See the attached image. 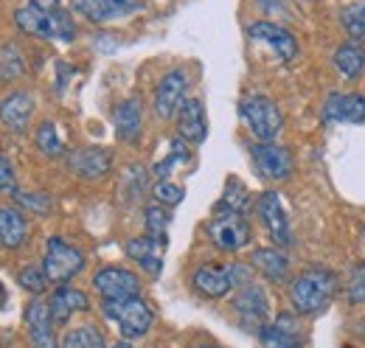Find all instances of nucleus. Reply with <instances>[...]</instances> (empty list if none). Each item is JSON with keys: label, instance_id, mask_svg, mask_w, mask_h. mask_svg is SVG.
<instances>
[{"label": "nucleus", "instance_id": "1", "mask_svg": "<svg viewBox=\"0 0 365 348\" xmlns=\"http://www.w3.org/2000/svg\"><path fill=\"white\" fill-rule=\"evenodd\" d=\"M340 292L337 272L326 267H307L289 281V304L295 314H318Z\"/></svg>", "mask_w": 365, "mask_h": 348}, {"label": "nucleus", "instance_id": "2", "mask_svg": "<svg viewBox=\"0 0 365 348\" xmlns=\"http://www.w3.org/2000/svg\"><path fill=\"white\" fill-rule=\"evenodd\" d=\"M253 281V267L233 261V264H202L194 270L191 275V287L194 292H200L208 301H220L225 298L230 290H239L245 284Z\"/></svg>", "mask_w": 365, "mask_h": 348}, {"label": "nucleus", "instance_id": "3", "mask_svg": "<svg viewBox=\"0 0 365 348\" xmlns=\"http://www.w3.org/2000/svg\"><path fill=\"white\" fill-rule=\"evenodd\" d=\"M14 23L23 34H31L40 40H59V43L76 40V23H73L71 11H65V9L43 11L37 6H23L14 11Z\"/></svg>", "mask_w": 365, "mask_h": 348}, {"label": "nucleus", "instance_id": "4", "mask_svg": "<svg viewBox=\"0 0 365 348\" xmlns=\"http://www.w3.org/2000/svg\"><path fill=\"white\" fill-rule=\"evenodd\" d=\"M101 312L107 320H113L124 340H140L149 334L155 323V309L146 304L140 295L124 298V301H101Z\"/></svg>", "mask_w": 365, "mask_h": 348}, {"label": "nucleus", "instance_id": "5", "mask_svg": "<svg viewBox=\"0 0 365 348\" xmlns=\"http://www.w3.org/2000/svg\"><path fill=\"white\" fill-rule=\"evenodd\" d=\"M239 116L256 140H275L284 130V116L273 98L253 93L239 101Z\"/></svg>", "mask_w": 365, "mask_h": 348}, {"label": "nucleus", "instance_id": "6", "mask_svg": "<svg viewBox=\"0 0 365 348\" xmlns=\"http://www.w3.org/2000/svg\"><path fill=\"white\" fill-rule=\"evenodd\" d=\"M43 270H46L51 284H71L82 270H85V253L65 242L62 236H48L46 253H43Z\"/></svg>", "mask_w": 365, "mask_h": 348}, {"label": "nucleus", "instance_id": "7", "mask_svg": "<svg viewBox=\"0 0 365 348\" xmlns=\"http://www.w3.org/2000/svg\"><path fill=\"white\" fill-rule=\"evenodd\" d=\"M230 312L236 314V320H239L242 329L259 334L270 323V298H267L264 287L256 284V281L239 287L236 295H233V301H230Z\"/></svg>", "mask_w": 365, "mask_h": 348}, {"label": "nucleus", "instance_id": "8", "mask_svg": "<svg viewBox=\"0 0 365 348\" xmlns=\"http://www.w3.org/2000/svg\"><path fill=\"white\" fill-rule=\"evenodd\" d=\"M205 236L211 239L214 247H220V250H225V253H236V250H242V247L250 245L253 230H250V222L242 217V214H236V211H222V208H220L217 217L208 219Z\"/></svg>", "mask_w": 365, "mask_h": 348}, {"label": "nucleus", "instance_id": "9", "mask_svg": "<svg viewBox=\"0 0 365 348\" xmlns=\"http://www.w3.org/2000/svg\"><path fill=\"white\" fill-rule=\"evenodd\" d=\"M250 160L256 166V172L262 174L264 180H289L295 172V160H292V152L275 140H259L250 146Z\"/></svg>", "mask_w": 365, "mask_h": 348}, {"label": "nucleus", "instance_id": "10", "mask_svg": "<svg viewBox=\"0 0 365 348\" xmlns=\"http://www.w3.org/2000/svg\"><path fill=\"white\" fill-rule=\"evenodd\" d=\"M93 290L101 301H124L140 295V278L127 267H101L93 272Z\"/></svg>", "mask_w": 365, "mask_h": 348}, {"label": "nucleus", "instance_id": "11", "mask_svg": "<svg viewBox=\"0 0 365 348\" xmlns=\"http://www.w3.org/2000/svg\"><path fill=\"white\" fill-rule=\"evenodd\" d=\"M262 348H307V332L295 314H275L273 320L259 332Z\"/></svg>", "mask_w": 365, "mask_h": 348}, {"label": "nucleus", "instance_id": "12", "mask_svg": "<svg viewBox=\"0 0 365 348\" xmlns=\"http://www.w3.org/2000/svg\"><path fill=\"white\" fill-rule=\"evenodd\" d=\"M185 90H188V73H185V68H175V71H169L158 87H155V96H152V107H155V113L160 116V118H175L178 116V110L182 107V101H185Z\"/></svg>", "mask_w": 365, "mask_h": 348}, {"label": "nucleus", "instance_id": "13", "mask_svg": "<svg viewBox=\"0 0 365 348\" xmlns=\"http://www.w3.org/2000/svg\"><path fill=\"white\" fill-rule=\"evenodd\" d=\"M256 214L262 219L264 230L270 233V239L275 242V247H289L292 245V230H289V219L287 211L281 205V197L275 191H264L256 200Z\"/></svg>", "mask_w": 365, "mask_h": 348}, {"label": "nucleus", "instance_id": "14", "mask_svg": "<svg viewBox=\"0 0 365 348\" xmlns=\"http://www.w3.org/2000/svg\"><path fill=\"white\" fill-rule=\"evenodd\" d=\"M65 163L68 172L79 180H101L113 169V152L104 146H82V149H71L65 155Z\"/></svg>", "mask_w": 365, "mask_h": 348}, {"label": "nucleus", "instance_id": "15", "mask_svg": "<svg viewBox=\"0 0 365 348\" xmlns=\"http://www.w3.org/2000/svg\"><path fill=\"white\" fill-rule=\"evenodd\" d=\"M320 116L326 124H365V96L363 93H329Z\"/></svg>", "mask_w": 365, "mask_h": 348}, {"label": "nucleus", "instance_id": "16", "mask_svg": "<svg viewBox=\"0 0 365 348\" xmlns=\"http://www.w3.org/2000/svg\"><path fill=\"white\" fill-rule=\"evenodd\" d=\"M143 6V0H71V9L91 23H113L133 14Z\"/></svg>", "mask_w": 365, "mask_h": 348}, {"label": "nucleus", "instance_id": "17", "mask_svg": "<svg viewBox=\"0 0 365 348\" xmlns=\"http://www.w3.org/2000/svg\"><path fill=\"white\" fill-rule=\"evenodd\" d=\"M26 334L31 340L34 348H59L56 343V326L51 320V312H48V304L40 301V298H31L29 306H26Z\"/></svg>", "mask_w": 365, "mask_h": 348}, {"label": "nucleus", "instance_id": "18", "mask_svg": "<svg viewBox=\"0 0 365 348\" xmlns=\"http://www.w3.org/2000/svg\"><path fill=\"white\" fill-rule=\"evenodd\" d=\"M34 93L29 90H14L0 98V124L9 132H26L34 116Z\"/></svg>", "mask_w": 365, "mask_h": 348}, {"label": "nucleus", "instance_id": "19", "mask_svg": "<svg viewBox=\"0 0 365 348\" xmlns=\"http://www.w3.org/2000/svg\"><path fill=\"white\" fill-rule=\"evenodd\" d=\"M247 34L259 43H267L275 51V56L281 62H292L298 56V40L292 37V31H287L284 26L270 23V20H259V23H250L247 26Z\"/></svg>", "mask_w": 365, "mask_h": 348}, {"label": "nucleus", "instance_id": "20", "mask_svg": "<svg viewBox=\"0 0 365 348\" xmlns=\"http://www.w3.org/2000/svg\"><path fill=\"white\" fill-rule=\"evenodd\" d=\"M48 312H51V320L53 326H68L73 314H82L91 309V298L82 292V290H73V287H56L53 295L46 301Z\"/></svg>", "mask_w": 365, "mask_h": 348}, {"label": "nucleus", "instance_id": "21", "mask_svg": "<svg viewBox=\"0 0 365 348\" xmlns=\"http://www.w3.org/2000/svg\"><path fill=\"white\" fill-rule=\"evenodd\" d=\"M247 264L253 267V272L264 275L270 284H287L289 278V256L281 247H256Z\"/></svg>", "mask_w": 365, "mask_h": 348}, {"label": "nucleus", "instance_id": "22", "mask_svg": "<svg viewBox=\"0 0 365 348\" xmlns=\"http://www.w3.org/2000/svg\"><path fill=\"white\" fill-rule=\"evenodd\" d=\"M178 132L185 143H202L208 135V118L200 98H185L178 110Z\"/></svg>", "mask_w": 365, "mask_h": 348}, {"label": "nucleus", "instance_id": "23", "mask_svg": "<svg viewBox=\"0 0 365 348\" xmlns=\"http://www.w3.org/2000/svg\"><path fill=\"white\" fill-rule=\"evenodd\" d=\"M113 124H115V135L124 143H135L143 130V107L140 98H127L113 110Z\"/></svg>", "mask_w": 365, "mask_h": 348}, {"label": "nucleus", "instance_id": "24", "mask_svg": "<svg viewBox=\"0 0 365 348\" xmlns=\"http://www.w3.org/2000/svg\"><path fill=\"white\" fill-rule=\"evenodd\" d=\"M163 250H166V245L149 239L146 233L133 239V242H127V256L135 261L143 272H149V275H160V270H163Z\"/></svg>", "mask_w": 365, "mask_h": 348}, {"label": "nucleus", "instance_id": "25", "mask_svg": "<svg viewBox=\"0 0 365 348\" xmlns=\"http://www.w3.org/2000/svg\"><path fill=\"white\" fill-rule=\"evenodd\" d=\"M29 242V219L20 208H0V247L20 250Z\"/></svg>", "mask_w": 365, "mask_h": 348}, {"label": "nucleus", "instance_id": "26", "mask_svg": "<svg viewBox=\"0 0 365 348\" xmlns=\"http://www.w3.org/2000/svg\"><path fill=\"white\" fill-rule=\"evenodd\" d=\"M331 62L346 79H360L365 73V48L360 43H343L334 51Z\"/></svg>", "mask_w": 365, "mask_h": 348}, {"label": "nucleus", "instance_id": "27", "mask_svg": "<svg viewBox=\"0 0 365 348\" xmlns=\"http://www.w3.org/2000/svg\"><path fill=\"white\" fill-rule=\"evenodd\" d=\"M104 332L96 326V323H82V326H73L65 332L59 348H104Z\"/></svg>", "mask_w": 365, "mask_h": 348}, {"label": "nucleus", "instance_id": "28", "mask_svg": "<svg viewBox=\"0 0 365 348\" xmlns=\"http://www.w3.org/2000/svg\"><path fill=\"white\" fill-rule=\"evenodd\" d=\"M169 222H172V217H169V208L166 205H160V203L146 205V211H143V227H146V236L149 239L169 245Z\"/></svg>", "mask_w": 365, "mask_h": 348}, {"label": "nucleus", "instance_id": "29", "mask_svg": "<svg viewBox=\"0 0 365 348\" xmlns=\"http://www.w3.org/2000/svg\"><path fill=\"white\" fill-rule=\"evenodd\" d=\"M23 73H26V56H23L20 45L6 43L0 48V79L11 82V79H20Z\"/></svg>", "mask_w": 365, "mask_h": 348}, {"label": "nucleus", "instance_id": "30", "mask_svg": "<svg viewBox=\"0 0 365 348\" xmlns=\"http://www.w3.org/2000/svg\"><path fill=\"white\" fill-rule=\"evenodd\" d=\"M340 23H343L346 34L351 37V43L365 45V0H357V3L346 6L343 14H340Z\"/></svg>", "mask_w": 365, "mask_h": 348}, {"label": "nucleus", "instance_id": "31", "mask_svg": "<svg viewBox=\"0 0 365 348\" xmlns=\"http://www.w3.org/2000/svg\"><path fill=\"white\" fill-rule=\"evenodd\" d=\"M34 143H37V149H40L46 158H62V155H65V143H62V138H59L53 121H43V124L37 127Z\"/></svg>", "mask_w": 365, "mask_h": 348}, {"label": "nucleus", "instance_id": "32", "mask_svg": "<svg viewBox=\"0 0 365 348\" xmlns=\"http://www.w3.org/2000/svg\"><path fill=\"white\" fill-rule=\"evenodd\" d=\"M11 194H14V203L20 205V211H31L34 217H48L51 208H53L51 197L43 194V191H20V188H11Z\"/></svg>", "mask_w": 365, "mask_h": 348}, {"label": "nucleus", "instance_id": "33", "mask_svg": "<svg viewBox=\"0 0 365 348\" xmlns=\"http://www.w3.org/2000/svg\"><path fill=\"white\" fill-rule=\"evenodd\" d=\"M17 284H20L26 292H31V295H43L51 281H48L43 264H26V267L17 272Z\"/></svg>", "mask_w": 365, "mask_h": 348}, {"label": "nucleus", "instance_id": "34", "mask_svg": "<svg viewBox=\"0 0 365 348\" xmlns=\"http://www.w3.org/2000/svg\"><path fill=\"white\" fill-rule=\"evenodd\" d=\"M247 203H250L247 188H245L236 177H230L228 185H225V194H222V200H220V208H222V211H236V214H242V211L247 208Z\"/></svg>", "mask_w": 365, "mask_h": 348}, {"label": "nucleus", "instance_id": "35", "mask_svg": "<svg viewBox=\"0 0 365 348\" xmlns=\"http://www.w3.org/2000/svg\"><path fill=\"white\" fill-rule=\"evenodd\" d=\"M346 301L349 304H365V261L354 264L351 272H349V281H346Z\"/></svg>", "mask_w": 365, "mask_h": 348}, {"label": "nucleus", "instance_id": "36", "mask_svg": "<svg viewBox=\"0 0 365 348\" xmlns=\"http://www.w3.org/2000/svg\"><path fill=\"white\" fill-rule=\"evenodd\" d=\"M155 200L160 203V205H166V208H172V205H180L182 203V185H178V183H172V180H160L158 185H155Z\"/></svg>", "mask_w": 365, "mask_h": 348}, {"label": "nucleus", "instance_id": "37", "mask_svg": "<svg viewBox=\"0 0 365 348\" xmlns=\"http://www.w3.org/2000/svg\"><path fill=\"white\" fill-rule=\"evenodd\" d=\"M0 188H14V169H11V163L0 155Z\"/></svg>", "mask_w": 365, "mask_h": 348}, {"label": "nucleus", "instance_id": "38", "mask_svg": "<svg viewBox=\"0 0 365 348\" xmlns=\"http://www.w3.org/2000/svg\"><path fill=\"white\" fill-rule=\"evenodd\" d=\"M29 6H37L43 11H53V9H59V0H29Z\"/></svg>", "mask_w": 365, "mask_h": 348}, {"label": "nucleus", "instance_id": "39", "mask_svg": "<svg viewBox=\"0 0 365 348\" xmlns=\"http://www.w3.org/2000/svg\"><path fill=\"white\" fill-rule=\"evenodd\" d=\"M264 11H281L284 9V0H256Z\"/></svg>", "mask_w": 365, "mask_h": 348}, {"label": "nucleus", "instance_id": "40", "mask_svg": "<svg viewBox=\"0 0 365 348\" xmlns=\"http://www.w3.org/2000/svg\"><path fill=\"white\" fill-rule=\"evenodd\" d=\"M110 348H133V343H130V340H118L115 346H110Z\"/></svg>", "mask_w": 365, "mask_h": 348}, {"label": "nucleus", "instance_id": "41", "mask_svg": "<svg viewBox=\"0 0 365 348\" xmlns=\"http://www.w3.org/2000/svg\"><path fill=\"white\" fill-rule=\"evenodd\" d=\"M197 348H220V346H211V343H205V346H197Z\"/></svg>", "mask_w": 365, "mask_h": 348}, {"label": "nucleus", "instance_id": "42", "mask_svg": "<svg viewBox=\"0 0 365 348\" xmlns=\"http://www.w3.org/2000/svg\"><path fill=\"white\" fill-rule=\"evenodd\" d=\"M363 242H365V233H363Z\"/></svg>", "mask_w": 365, "mask_h": 348}]
</instances>
